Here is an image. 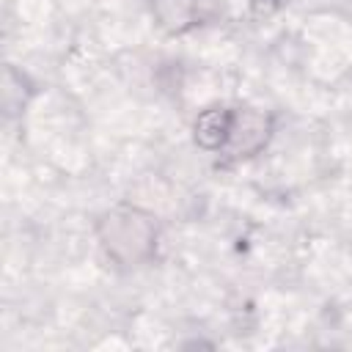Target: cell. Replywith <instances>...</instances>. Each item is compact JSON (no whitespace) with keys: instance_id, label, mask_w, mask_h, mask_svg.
I'll list each match as a JSON object with an SVG mask.
<instances>
[{"instance_id":"277c9868","label":"cell","mask_w":352,"mask_h":352,"mask_svg":"<svg viewBox=\"0 0 352 352\" xmlns=\"http://www.w3.org/2000/svg\"><path fill=\"white\" fill-rule=\"evenodd\" d=\"M154 25L165 36H187L201 25V0H148Z\"/></svg>"},{"instance_id":"5b68a950","label":"cell","mask_w":352,"mask_h":352,"mask_svg":"<svg viewBox=\"0 0 352 352\" xmlns=\"http://www.w3.org/2000/svg\"><path fill=\"white\" fill-rule=\"evenodd\" d=\"M248 8H250L253 16L267 19V16H272L283 8V0H248Z\"/></svg>"},{"instance_id":"3957f363","label":"cell","mask_w":352,"mask_h":352,"mask_svg":"<svg viewBox=\"0 0 352 352\" xmlns=\"http://www.w3.org/2000/svg\"><path fill=\"white\" fill-rule=\"evenodd\" d=\"M234 121V104H209L192 118V143L206 154H223Z\"/></svg>"},{"instance_id":"7a4b0ae2","label":"cell","mask_w":352,"mask_h":352,"mask_svg":"<svg viewBox=\"0 0 352 352\" xmlns=\"http://www.w3.org/2000/svg\"><path fill=\"white\" fill-rule=\"evenodd\" d=\"M275 129H278L275 113L264 107H253V104H234L231 135L220 154L223 165H239V162H248L264 154V148L275 138Z\"/></svg>"},{"instance_id":"6da1fadb","label":"cell","mask_w":352,"mask_h":352,"mask_svg":"<svg viewBox=\"0 0 352 352\" xmlns=\"http://www.w3.org/2000/svg\"><path fill=\"white\" fill-rule=\"evenodd\" d=\"M94 239L116 270L135 272L157 261L162 226L151 209L121 201L94 217Z\"/></svg>"}]
</instances>
